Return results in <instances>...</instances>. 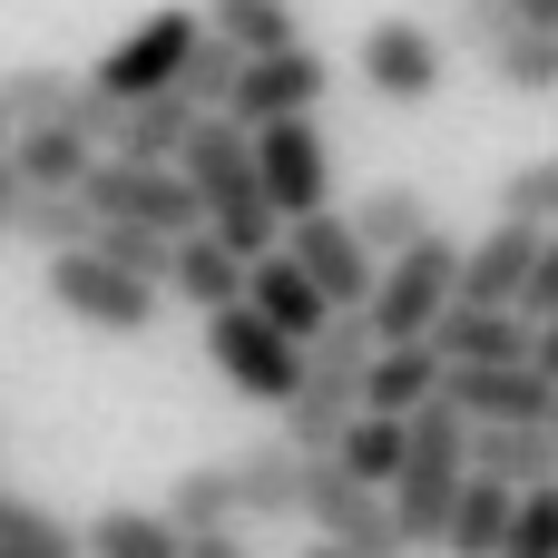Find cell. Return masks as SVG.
Masks as SVG:
<instances>
[{
    "instance_id": "obj_1",
    "label": "cell",
    "mask_w": 558,
    "mask_h": 558,
    "mask_svg": "<svg viewBox=\"0 0 558 558\" xmlns=\"http://www.w3.org/2000/svg\"><path fill=\"white\" fill-rule=\"evenodd\" d=\"M177 177H186V196H196L206 235H216L235 265H255V255H275V245H284V226H275V216H265V196H255V137H245L235 118H196V137L177 147Z\"/></svg>"
},
{
    "instance_id": "obj_2",
    "label": "cell",
    "mask_w": 558,
    "mask_h": 558,
    "mask_svg": "<svg viewBox=\"0 0 558 558\" xmlns=\"http://www.w3.org/2000/svg\"><path fill=\"white\" fill-rule=\"evenodd\" d=\"M304 510V461L275 441V451H235V461H196L177 471L167 490V520L177 539H206V530H255V520H294Z\"/></svg>"
},
{
    "instance_id": "obj_3",
    "label": "cell",
    "mask_w": 558,
    "mask_h": 558,
    "mask_svg": "<svg viewBox=\"0 0 558 558\" xmlns=\"http://www.w3.org/2000/svg\"><path fill=\"white\" fill-rule=\"evenodd\" d=\"M373 324L363 314H333L314 343H304V383H294V402H284V451L294 461H324L353 422H363V383H373Z\"/></svg>"
},
{
    "instance_id": "obj_4",
    "label": "cell",
    "mask_w": 558,
    "mask_h": 558,
    "mask_svg": "<svg viewBox=\"0 0 558 558\" xmlns=\"http://www.w3.org/2000/svg\"><path fill=\"white\" fill-rule=\"evenodd\" d=\"M461 481H471V422H461L451 402L412 412V461H402V481H392V530H402V549H441Z\"/></svg>"
},
{
    "instance_id": "obj_5",
    "label": "cell",
    "mask_w": 558,
    "mask_h": 558,
    "mask_svg": "<svg viewBox=\"0 0 558 558\" xmlns=\"http://www.w3.org/2000/svg\"><path fill=\"white\" fill-rule=\"evenodd\" d=\"M461 304V235H422L412 255H392L383 275H373V304H363V324H373V343L383 353H402V343H432V324Z\"/></svg>"
},
{
    "instance_id": "obj_6",
    "label": "cell",
    "mask_w": 558,
    "mask_h": 558,
    "mask_svg": "<svg viewBox=\"0 0 558 558\" xmlns=\"http://www.w3.org/2000/svg\"><path fill=\"white\" fill-rule=\"evenodd\" d=\"M196 39H206V20L167 0V10H147V20H137L118 49H98L88 88H98V98H118V108H137V98H167V88H177V69L196 59Z\"/></svg>"
},
{
    "instance_id": "obj_7",
    "label": "cell",
    "mask_w": 558,
    "mask_h": 558,
    "mask_svg": "<svg viewBox=\"0 0 558 558\" xmlns=\"http://www.w3.org/2000/svg\"><path fill=\"white\" fill-rule=\"evenodd\" d=\"M255 137V196L275 226H304L333 206V137L314 118H284V128H245Z\"/></svg>"
},
{
    "instance_id": "obj_8",
    "label": "cell",
    "mask_w": 558,
    "mask_h": 558,
    "mask_svg": "<svg viewBox=\"0 0 558 558\" xmlns=\"http://www.w3.org/2000/svg\"><path fill=\"white\" fill-rule=\"evenodd\" d=\"M353 69H363V88H373V98H392V108H432V98H441V78H451V49H441V29H432V20L383 10V20L353 39Z\"/></svg>"
},
{
    "instance_id": "obj_9",
    "label": "cell",
    "mask_w": 558,
    "mask_h": 558,
    "mask_svg": "<svg viewBox=\"0 0 558 558\" xmlns=\"http://www.w3.org/2000/svg\"><path fill=\"white\" fill-rule=\"evenodd\" d=\"M49 304L69 314V324H88V333H118V343H137V333H157V314H167V294L157 284H137V275H118V265H98V255H49Z\"/></svg>"
},
{
    "instance_id": "obj_10",
    "label": "cell",
    "mask_w": 558,
    "mask_h": 558,
    "mask_svg": "<svg viewBox=\"0 0 558 558\" xmlns=\"http://www.w3.org/2000/svg\"><path fill=\"white\" fill-rule=\"evenodd\" d=\"M78 206H88L98 226H137V235H167V245L206 226L177 167H118V157H98V167H88V186H78Z\"/></svg>"
},
{
    "instance_id": "obj_11",
    "label": "cell",
    "mask_w": 558,
    "mask_h": 558,
    "mask_svg": "<svg viewBox=\"0 0 558 558\" xmlns=\"http://www.w3.org/2000/svg\"><path fill=\"white\" fill-rule=\"evenodd\" d=\"M294 520H314L333 558H402L392 500H383V490H363V481H343L333 461H304V510H294Z\"/></svg>"
},
{
    "instance_id": "obj_12",
    "label": "cell",
    "mask_w": 558,
    "mask_h": 558,
    "mask_svg": "<svg viewBox=\"0 0 558 558\" xmlns=\"http://www.w3.org/2000/svg\"><path fill=\"white\" fill-rule=\"evenodd\" d=\"M206 363L226 373V392H245V402H265V412H284V402H294V383H304V353H294L284 333H265L245 304L206 324Z\"/></svg>"
},
{
    "instance_id": "obj_13",
    "label": "cell",
    "mask_w": 558,
    "mask_h": 558,
    "mask_svg": "<svg viewBox=\"0 0 558 558\" xmlns=\"http://www.w3.org/2000/svg\"><path fill=\"white\" fill-rule=\"evenodd\" d=\"M324 88H333V59H314V49H275V59H245L226 118H235V128H284V118H314Z\"/></svg>"
},
{
    "instance_id": "obj_14",
    "label": "cell",
    "mask_w": 558,
    "mask_h": 558,
    "mask_svg": "<svg viewBox=\"0 0 558 558\" xmlns=\"http://www.w3.org/2000/svg\"><path fill=\"white\" fill-rule=\"evenodd\" d=\"M284 255H294V275L333 304V314H363L373 304V255H363V235L343 226V216H304V226H284Z\"/></svg>"
},
{
    "instance_id": "obj_15",
    "label": "cell",
    "mask_w": 558,
    "mask_h": 558,
    "mask_svg": "<svg viewBox=\"0 0 558 558\" xmlns=\"http://www.w3.org/2000/svg\"><path fill=\"white\" fill-rule=\"evenodd\" d=\"M441 402L471 422V432H510V422H549L558 383L539 363H500V373H441Z\"/></svg>"
},
{
    "instance_id": "obj_16",
    "label": "cell",
    "mask_w": 558,
    "mask_h": 558,
    "mask_svg": "<svg viewBox=\"0 0 558 558\" xmlns=\"http://www.w3.org/2000/svg\"><path fill=\"white\" fill-rule=\"evenodd\" d=\"M432 353H441V373H500V363L539 353V324L530 314H490V304H451L432 324Z\"/></svg>"
},
{
    "instance_id": "obj_17",
    "label": "cell",
    "mask_w": 558,
    "mask_h": 558,
    "mask_svg": "<svg viewBox=\"0 0 558 558\" xmlns=\"http://www.w3.org/2000/svg\"><path fill=\"white\" fill-rule=\"evenodd\" d=\"M530 265H539V226L500 216L481 245H461V304H490V314H520L530 294Z\"/></svg>"
},
{
    "instance_id": "obj_18",
    "label": "cell",
    "mask_w": 558,
    "mask_h": 558,
    "mask_svg": "<svg viewBox=\"0 0 558 558\" xmlns=\"http://www.w3.org/2000/svg\"><path fill=\"white\" fill-rule=\"evenodd\" d=\"M245 314H255L265 333H284L294 353H304V343H314V333L333 324V304H324V294H314V284L294 275V255H284V245L245 265Z\"/></svg>"
},
{
    "instance_id": "obj_19",
    "label": "cell",
    "mask_w": 558,
    "mask_h": 558,
    "mask_svg": "<svg viewBox=\"0 0 558 558\" xmlns=\"http://www.w3.org/2000/svg\"><path fill=\"white\" fill-rule=\"evenodd\" d=\"M88 167H98V147H88L69 118H49V128H20V137H10V177H20V196H78V186H88Z\"/></svg>"
},
{
    "instance_id": "obj_20",
    "label": "cell",
    "mask_w": 558,
    "mask_h": 558,
    "mask_svg": "<svg viewBox=\"0 0 558 558\" xmlns=\"http://www.w3.org/2000/svg\"><path fill=\"white\" fill-rule=\"evenodd\" d=\"M471 471H481V481H500L510 500H530V490H549V481H558V432H549V422L471 432Z\"/></svg>"
},
{
    "instance_id": "obj_21",
    "label": "cell",
    "mask_w": 558,
    "mask_h": 558,
    "mask_svg": "<svg viewBox=\"0 0 558 558\" xmlns=\"http://www.w3.org/2000/svg\"><path fill=\"white\" fill-rule=\"evenodd\" d=\"M167 294H177V304H196V314L216 324V314H235V304H245V265H235V255H226V245H216V235L196 226V235H177Z\"/></svg>"
},
{
    "instance_id": "obj_22",
    "label": "cell",
    "mask_w": 558,
    "mask_h": 558,
    "mask_svg": "<svg viewBox=\"0 0 558 558\" xmlns=\"http://www.w3.org/2000/svg\"><path fill=\"white\" fill-rule=\"evenodd\" d=\"M196 137V108L167 88V98H137V108H118V137H108V157L118 167H177V147Z\"/></svg>"
},
{
    "instance_id": "obj_23",
    "label": "cell",
    "mask_w": 558,
    "mask_h": 558,
    "mask_svg": "<svg viewBox=\"0 0 558 558\" xmlns=\"http://www.w3.org/2000/svg\"><path fill=\"white\" fill-rule=\"evenodd\" d=\"M196 20H206V39H226L235 59H275V49H304V20H294V0H206Z\"/></svg>"
},
{
    "instance_id": "obj_24",
    "label": "cell",
    "mask_w": 558,
    "mask_h": 558,
    "mask_svg": "<svg viewBox=\"0 0 558 558\" xmlns=\"http://www.w3.org/2000/svg\"><path fill=\"white\" fill-rule=\"evenodd\" d=\"M343 226L363 235V255H373V265H392V255H412V245L432 235V196H422V186H373Z\"/></svg>"
},
{
    "instance_id": "obj_25",
    "label": "cell",
    "mask_w": 558,
    "mask_h": 558,
    "mask_svg": "<svg viewBox=\"0 0 558 558\" xmlns=\"http://www.w3.org/2000/svg\"><path fill=\"white\" fill-rule=\"evenodd\" d=\"M441 402V353L432 343H402V353H373V383H363V412L383 422H412Z\"/></svg>"
},
{
    "instance_id": "obj_26",
    "label": "cell",
    "mask_w": 558,
    "mask_h": 558,
    "mask_svg": "<svg viewBox=\"0 0 558 558\" xmlns=\"http://www.w3.org/2000/svg\"><path fill=\"white\" fill-rule=\"evenodd\" d=\"M343 481H363V490H383L392 500V481H402V461H412V422H383V412H363L333 451H324Z\"/></svg>"
},
{
    "instance_id": "obj_27",
    "label": "cell",
    "mask_w": 558,
    "mask_h": 558,
    "mask_svg": "<svg viewBox=\"0 0 558 558\" xmlns=\"http://www.w3.org/2000/svg\"><path fill=\"white\" fill-rule=\"evenodd\" d=\"M78 558H186V539H177V520H167V510L118 500V510H98V520L78 530Z\"/></svg>"
},
{
    "instance_id": "obj_28",
    "label": "cell",
    "mask_w": 558,
    "mask_h": 558,
    "mask_svg": "<svg viewBox=\"0 0 558 558\" xmlns=\"http://www.w3.org/2000/svg\"><path fill=\"white\" fill-rule=\"evenodd\" d=\"M510 510H520V500H510L500 481H481V471H471V481H461V500H451L441 558H500V549H510Z\"/></svg>"
},
{
    "instance_id": "obj_29",
    "label": "cell",
    "mask_w": 558,
    "mask_h": 558,
    "mask_svg": "<svg viewBox=\"0 0 558 558\" xmlns=\"http://www.w3.org/2000/svg\"><path fill=\"white\" fill-rule=\"evenodd\" d=\"M69 98H78V69H59V59H20V69H0V108H10V128H49V118H69Z\"/></svg>"
},
{
    "instance_id": "obj_30",
    "label": "cell",
    "mask_w": 558,
    "mask_h": 558,
    "mask_svg": "<svg viewBox=\"0 0 558 558\" xmlns=\"http://www.w3.org/2000/svg\"><path fill=\"white\" fill-rule=\"evenodd\" d=\"M481 69H490V88H510V98H558V39L549 29H510Z\"/></svg>"
},
{
    "instance_id": "obj_31",
    "label": "cell",
    "mask_w": 558,
    "mask_h": 558,
    "mask_svg": "<svg viewBox=\"0 0 558 558\" xmlns=\"http://www.w3.org/2000/svg\"><path fill=\"white\" fill-rule=\"evenodd\" d=\"M0 558H78V530L20 490H0Z\"/></svg>"
},
{
    "instance_id": "obj_32",
    "label": "cell",
    "mask_w": 558,
    "mask_h": 558,
    "mask_svg": "<svg viewBox=\"0 0 558 558\" xmlns=\"http://www.w3.org/2000/svg\"><path fill=\"white\" fill-rule=\"evenodd\" d=\"M20 245H39V255H88V235H98V216L78 206V196H20V226H10Z\"/></svg>"
},
{
    "instance_id": "obj_33",
    "label": "cell",
    "mask_w": 558,
    "mask_h": 558,
    "mask_svg": "<svg viewBox=\"0 0 558 558\" xmlns=\"http://www.w3.org/2000/svg\"><path fill=\"white\" fill-rule=\"evenodd\" d=\"M235 78H245V59H235L226 39H196V59L177 69V98H186L196 118H226V98H235Z\"/></svg>"
},
{
    "instance_id": "obj_34",
    "label": "cell",
    "mask_w": 558,
    "mask_h": 558,
    "mask_svg": "<svg viewBox=\"0 0 558 558\" xmlns=\"http://www.w3.org/2000/svg\"><path fill=\"white\" fill-rule=\"evenodd\" d=\"M88 255L118 265V275H137V284H157V294H167V265H177V245H167V235H137V226H98Z\"/></svg>"
},
{
    "instance_id": "obj_35",
    "label": "cell",
    "mask_w": 558,
    "mask_h": 558,
    "mask_svg": "<svg viewBox=\"0 0 558 558\" xmlns=\"http://www.w3.org/2000/svg\"><path fill=\"white\" fill-rule=\"evenodd\" d=\"M432 29H441V49H451V59H490L520 20H510V0H451V20H432Z\"/></svg>"
},
{
    "instance_id": "obj_36",
    "label": "cell",
    "mask_w": 558,
    "mask_h": 558,
    "mask_svg": "<svg viewBox=\"0 0 558 558\" xmlns=\"http://www.w3.org/2000/svg\"><path fill=\"white\" fill-rule=\"evenodd\" d=\"M500 216H520V226L549 235V226H558V157H530V167L500 186Z\"/></svg>"
},
{
    "instance_id": "obj_37",
    "label": "cell",
    "mask_w": 558,
    "mask_h": 558,
    "mask_svg": "<svg viewBox=\"0 0 558 558\" xmlns=\"http://www.w3.org/2000/svg\"><path fill=\"white\" fill-rule=\"evenodd\" d=\"M500 558H558V481L549 490H530L520 510H510V549Z\"/></svg>"
},
{
    "instance_id": "obj_38",
    "label": "cell",
    "mask_w": 558,
    "mask_h": 558,
    "mask_svg": "<svg viewBox=\"0 0 558 558\" xmlns=\"http://www.w3.org/2000/svg\"><path fill=\"white\" fill-rule=\"evenodd\" d=\"M530 324H558V226L539 235V265H530V294H520Z\"/></svg>"
},
{
    "instance_id": "obj_39",
    "label": "cell",
    "mask_w": 558,
    "mask_h": 558,
    "mask_svg": "<svg viewBox=\"0 0 558 558\" xmlns=\"http://www.w3.org/2000/svg\"><path fill=\"white\" fill-rule=\"evenodd\" d=\"M510 20H520V29H549V39H558V0H510Z\"/></svg>"
},
{
    "instance_id": "obj_40",
    "label": "cell",
    "mask_w": 558,
    "mask_h": 558,
    "mask_svg": "<svg viewBox=\"0 0 558 558\" xmlns=\"http://www.w3.org/2000/svg\"><path fill=\"white\" fill-rule=\"evenodd\" d=\"M186 558H245V539L235 530H206V539H186Z\"/></svg>"
},
{
    "instance_id": "obj_41",
    "label": "cell",
    "mask_w": 558,
    "mask_h": 558,
    "mask_svg": "<svg viewBox=\"0 0 558 558\" xmlns=\"http://www.w3.org/2000/svg\"><path fill=\"white\" fill-rule=\"evenodd\" d=\"M10 226H20V177L0 167V245H10Z\"/></svg>"
},
{
    "instance_id": "obj_42",
    "label": "cell",
    "mask_w": 558,
    "mask_h": 558,
    "mask_svg": "<svg viewBox=\"0 0 558 558\" xmlns=\"http://www.w3.org/2000/svg\"><path fill=\"white\" fill-rule=\"evenodd\" d=\"M530 363H539V373L558 383V324H539V353H530Z\"/></svg>"
},
{
    "instance_id": "obj_43",
    "label": "cell",
    "mask_w": 558,
    "mask_h": 558,
    "mask_svg": "<svg viewBox=\"0 0 558 558\" xmlns=\"http://www.w3.org/2000/svg\"><path fill=\"white\" fill-rule=\"evenodd\" d=\"M10 137H20V128H10V108H0V167H10Z\"/></svg>"
},
{
    "instance_id": "obj_44",
    "label": "cell",
    "mask_w": 558,
    "mask_h": 558,
    "mask_svg": "<svg viewBox=\"0 0 558 558\" xmlns=\"http://www.w3.org/2000/svg\"><path fill=\"white\" fill-rule=\"evenodd\" d=\"M304 558H333V549H304Z\"/></svg>"
},
{
    "instance_id": "obj_45",
    "label": "cell",
    "mask_w": 558,
    "mask_h": 558,
    "mask_svg": "<svg viewBox=\"0 0 558 558\" xmlns=\"http://www.w3.org/2000/svg\"><path fill=\"white\" fill-rule=\"evenodd\" d=\"M549 432H558V412H549Z\"/></svg>"
}]
</instances>
